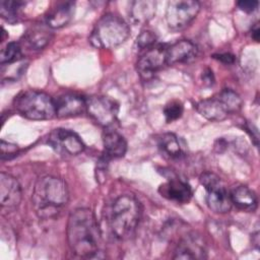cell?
<instances>
[{"mask_svg":"<svg viewBox=\"0 0 260 260\" xmlns=\"http://www.w3.org/2000/svg\"><path fill=\"white\" fill-rule=\"evenodd\" d=\"M158 192L164 198L178 204L188 203L193 194L191 186L178 178L169 179L166 183L161 184Z\"/></svg>","mask_w":260,"mask_h":260,"instance_id":"14","label":"cell"},{"mask_svg":"<svg viewBox=\"0 0 260 260\" xmlns=\"http://www.w3.org/2000/svg\"><path fill=\"white\" fill-rule=\"evenodd\" d=\"M157 146L160 152L170 158H179L183 155V145L174 133H164L158 137Z\"/></svg>","mask_w":260,"mask_h":260,"instance_id":"21","label":"cell"},{"mask_svg":"<svg viewBox=\"0 0 260 260\" xmlns=\"http://www.w3.org/2000/svg\"><path fill=\"white\" fill-rule=\"evenodd\" d=\"M103 145L104 156L108 159L122 157L127 151V142L125 138L113 129H107L104 132Z\"/></svg>","mask_w":260,"mask_h":260,"instance_id":"17","label":"cell"},{"mask_svg":"<svg viewBox=\"0 0 260 260\" xmlns=\"http://www.w3.org/2000/svg\"><path fill=\"white\" fill-rule=\"evenodd\" d=\"M198 56L197 46L189 40H180L167 47V64L190 63Z\"/></svg>","mask_w":260,"mask_h":260,"instance_id":"15","label":"cell"},{"mask_svg":"<svg viewBox=\"0 0 260 260\" xmlns=\"http://www.w3.org/2000/svg\"><path fill=\"white\" fill-rule=\"evenodd\" d=\"M23 38L29 49L38 51L42 50L48 45L51 40V32L44 26L36 25L28 28Z\"/></svg>","mask_w":260,"mask_h":260,"instance_id":"22","label":"cell"},{"mask_svg":"<svg viewBox=\"0 0 260 260\" xmlns=\"http://www.w3.org/2000/svg\"><path fill=\"white\" fill-rule=\"evenodd\" d=\"M58 118L75 117L86 111V99L77 93H63L54 100Z\"/></svg>","mask_w":260,"mask_h":260,"instance_id":"13","label":"cell"},{"mask_svg":"<svg viewBox=\"0 0 260 260\" xmlns=\"http://www.w3.org/2000/svg\"><path fill=\"white\" fill-rule=\"evenodd\" d=\"M259 31H260V30H259V25H258V23H256V24L254 25V27L252 28V38H253L256 42L259 41V35H260Z\"/></svg>","mask_w":260,"mask_h":260,"instance_id":"31","label":"cell"},{"mask_svg":"<svg viewBox=\"0 0 260 260\" xmlns=\"http://www.w3.org/2000/svg\"><path fill=\"white\" fill-rule=\"evenodd\" d=\"M129 35V25L122 17L114 13H107L94 24L89 41L95 48L111 49L124 43Z\"/></svg>","mask_w":260,"mask_h":260,"instance_id":"4","label":"cell"},{"mask_svg":"<svg viewBox=\"0 0 260 260\" xmlns=\"http://www.w3.org/2000/svg\"><path fill=\"white\" fill-rule=\"evenodd\" d=\"M258 1H251V0H245V1H239L237 3L238 7L244 11V12H247V13H251V12H254L257 7H258Z\"/></svg>","mask_w":260,"mask_h":260,"instance_id":"29","label":"cell"},{"mask_svg":"<svg viewBox=\"0 0 260 260\" xmlns=\"http://www.w3.org/2000/svg\"><path fill=\"white\" fill-rule=\"evenodd\" d=\"M167 64V47L155 45L138 59L136 69L143 80H148Z\"/></svg>","mask_w":260,"mask_h":260,"instance_id":"11","label":"cell"},{"mask_svg":"<svg viewBox=\"0 0 260 260\" xmlns=\"http://www.w3.org/2000/svg\"><path fill=\"white\" fill-rule=\"evenodd\" d=\"M22 197L21 187L13 176L2 172L0 174V203L2 208H16Z\"/></svg>","mask_w":260,"mask_h":260,"instance_id":"12","label":"cell"},{"mask_svg":"<svg viewBox=\"0 0 260 260\" xmlns=\"http://www.w3.org/2000/svg\"><path fill=\"white\" fill-rule=\"evenodd\" d=\"M184 108L181 102L179 101H171L164 108V116L168 123H172L179 118H181L183 114Z\"/></svg>","mask_w":260,"mask_h":260,"instance_id":"26","label":"cell"},{"mask_svg":"<svg viewBox=\"0 0 260 260\" xmlns=\"http://www.w3.org/2000/svg\"><path fill=\"white\" fill-rule=\"evenodd\" d=\"M199 181L206 191V204L215 213H226L232 208L231 194L222 184L220 178L214 173H203Z\"/></svg>","mask_w":260,"mask_h":260,"instance_id":"6","label":"cell"},{"mask_svg":"<svg viewBox=\"0 0 260 260\" xmlns=\"http://www.w3.org/2000/svg\"><path fill=\"white\" fill-rule=\"evenodd\" d=\"M197 112L209 121H222L229 115V111L218 95L202 100L196 105Z\"/></svg>","mask_w":260,"mask_h":260,"instance_id":"18","label":"cell"},{"mask_svg":"<svg viewBox=\"0 0 260 260\" xmlns=\"http://www.w3.org/2000/svg\"><path fill=\"white\" fill-rule=\"evenodd\" d=\"M213 58L220 61L223 64H233L235 62V56L230 53H221L213 55Z\"/></svg>","mask_w":260,"mask_h":260,"instance_id":"30","label":"cell"},{"mask_svg":"<svg viewBox=\"0 0 260 260\" xmlns=\"http://www.w3.org/2000/svg\"><path fill=\"white\" fill-rule=\"evenodd\" d=\"M48 144L62 155H76L84 150V143L73 131L64 128L54 129L48 136Z\"/></svg>","mask_w":260,"mask_h":260,"instance_id":"9","label":"cell"},{"mask_svg":"<svg viewBox=\"0 0 260 260\" xmlns=\"http://www.w3.org/2000/svg\"><path fill=\"white\" fill-rule=\"evenodd\" d=\"M207 257V245L204 238L197 232H190L183 236L178 242L174 259L202 260Z\"/></svg>","mask_w":260,"mask_h":260,"instance_id":"10","label":"cell"},{"mask_svg":"<svg viewBox=\"0 0 260 260\" xmlns=\"http://www.w3.org/2000/svg\"><path fill=\"white\" fill-rule=\"evenodd\" d=\"M18 153V146L11 142L1 140V159H10Z\"/></svg>","mask_w":260,"mask_h":260,"instance_id":"28","label":"cell"},{"mask_svg":"<svg viewBox=\"0 0 260 260\" xmlns=\"http://www.w3.org/2000/svg\"><path fill=\"white\" fill-rule=\"evenodd\" d=\"M66 235L69 248L76 256L91 258L99 252L101 231L89 208H77L69 214Z\"/></svg>","mask_w":260,"mask_h":260,"instance_id":"1","label":"cell"},{"mask_svg":"<svg viewBox=\"0 0 260 260\" xmlns=\"http://www.w3.org/2000/svg\"><path fill=\"white\" fill-rule=\"evenodd\" d=\"M142 206L132 195L124 194L113 202L110 215V226L117 239L131 238L140 222Z\"/></svg>","mask_w":260,"mask_h":260,"instance_id":"3","label":"cell"},{"mask_svg":"<svg viewBox=\"0 0 260 260\" xmlns=\"http://www.w3.org/2000/svg\"><path fill=\"white\" fill-rule=\"evenodd\" d=\"M156 3L151 0H137L131 3L130 18L135 24L148 22L155 14Z\"/></svg>","mask_w":260,"mask_h":260,"instance_id":"20","label":"cell"},{"mask_svg":"<svg viewBox=\"0 0 260 260\" xmlns=\"http://www.w3.org/2000/svg\"><path fill=\"white\" fill-rule=\"evenodd\" d=\"M200 3L195 0H172L166 9V22L172 30H181L197 16Z\"/></svg>","mask_w":260,"mask_h":260,"instance_id":"7","label":"cell"},{"mask_svg":"<svg viewBox=\"0 0 260 260\" xmlns=\"http://www.w3.org/2000/svg\"><path fill=\"white\" fill-rule=\"evenodd\" d=\"M74 6V2H60L48 10L45 16L48 27L60 28L66 25L73 17Z\"/></svg>","mask_w":260,"mask_h":260,"instance_id":"16","label":"cell"},{"mask_svg":"<svg viewBox=\"0 0 260 260\" xmlns=\"http://www.w3.org/2000/svg\"><path fill=\"white\" fill-rule=\"evenodd\" d=\"M156 36L151 30H143L136 39V45L140 50H148L155 46Z\"/></svg>","mask_w":260,"mask_h":260,"instance_id":"27","label":"cell"},{"mask_svg":"<svg viewBox=\"0 0 260 260\" xmlns=\"http://www.w3.org/2000/svg\"><path fill=\"white\" fill-rule=\"evenodd\" d=\"M217 95L222 101V103L226 107L230 114L237 113L241 110L242 105H243V101H242L241 96L236 91H234L233 89L224 88Z\"/></svg>","mask_w":260,"mask_h":260,"instance_id":"23","label":"cell"},{"mask_svg":"<svg viewBox=\"0 0 260 260\" xmlns=\"http://www.w3.org/2000/svg\"><path fill=\"white\" fill-rule=\"evenodd\" d=\"M14 108L19 115L29 120H49L56 116L54 100L46 92L28 89L14 99Z\"/></svg>","mask_w":260,"mask_h":260,"instance_id":"5","label":"cell"},{"mask_svg":"<svg viewBox=\"0 0 260 260\" xmlns=\"http://www.w3.org/2000/svg\"><path fill=\"white\" fill-rule=\"evenodd\" d=\"M86 112L101 126L114 124L119 113V104L105 95H91L86 99Z\"/></svg>","mask_w":260,"mask_h":260,"instance_id":"8","label":"cell"},{"mask_svg":"<svg viewBox=\"0 0 260 260\" xmlns=\"http://www.w3.org/2000/svg\"><path fill=\"white\" fill-rule=\"evenodd\" d=\"M232 204L243 211H254L258 206V199L253 190L247 186H239L231 193Z\"/></svg>","mask_w":260,"mask_h":260,"instance_id":"19","label":"cell"},{"mask_svg":"<svg viewBox=\"0 0 260 260\" xmlns=\"http://www.w3.org/2000/svg\"><path fill=\"white\" fill-rule=\"evenodd\" d=\"M22 5H24V3L21 1L2 0L0 2V14L8 22H15Z\"/></svg>","mask_w":260,"mask_h":260,"instance_id":"25","label":"cell"},{"mask_svg":"<svg viewBox=\"0 0 260 260\" xmlns=\"http://www.w3.org/2000/svg\"><path fill=\"white\" fill-rule=\"evenodd\" d=\"M69 199L66 183L55 176L40 178L32 190L31 200L36 213L41 218L55 217Z\"/></svg>","mask_w":260,"mask_h":260,"instance_id":"2","label":"cell"},{"mask_svg":"<svg viewBox=\"0 0 260 260\" xmlns=\"http://www.w3.org/2000/svg\"><path fill=\"white\" fill-rule=\"evenodd\" d=\"M22 57L21 47L18 43L10 42L2 50L0 54V63L1 65L12 64L18 62Z\"/></svg>","mask_w":260,"mask_h":260,"instance_id":"24","label":"cell"}]
</instances>
